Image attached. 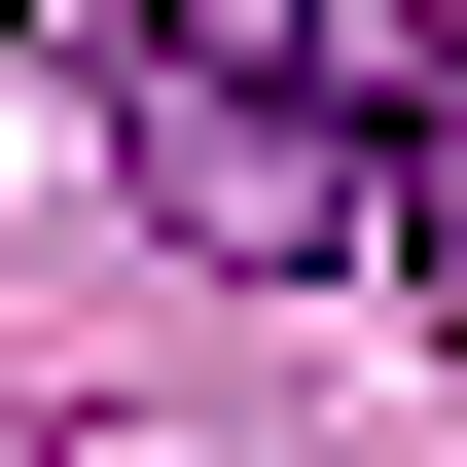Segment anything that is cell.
<instances>
[{"label": "cell", "mask_w": 467, "mask_h": 467, "mask_svg": "<svg viewBox=\"0 0 467 467\" xmlns=\"http://www.w3.org/2000/svg\"><path fill=\"white\" fill-rule=\"evenodd\" d=\"M396 288L467 324V0H431V72H396Z\"/></svg>", "instance_id": "obj_2"}, {"label": "cell", "mask_w": 467, "mask_h": 467, "mask_svg": "<svg viewBox=\"0 0 467 467\" xmlns=\"http://www.w3.org/2000/svg\"><path fill=\"white\" fill-rule=\"evenodd\" d=\"M396 72H431V0H144L109 36V144L252 288H396Z\"/></svg>", "instance_id": "obj_1"}]
</instances>
